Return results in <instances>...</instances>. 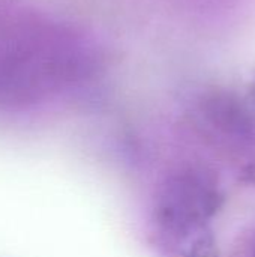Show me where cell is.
Listing matches in <instances>:
<instances>
[{"label": "cell", "instance_id": "2", "mask_svg": "<svg viewBox=\"0 0 255 257\" xmlns=\"http://www.w3.org/2000/svg\"><path fill=\"white\" fill-rule=\"evenodd\" d=\"M222 205L212 176L200 169H180L159 185L153 203V224L170 257H213L210 221Z\"/></svg>", "mask_w": 255, "mask_h": 257}, {"label": "cell", "instance_id": "1", "mask_svg": "<svg viewBox=\"0 0 255 257\" xmlns=\"http://www.w3.org/2000/svg\"><path fill=\"white\" fill-rule=\"evenodd\" d=\"M92 57L74 33L45 21L0 27V105H26L81 81Z\"/></svg>", "mask_w": 255, "mask_h": 257}, {"label": "cell", "instance_id": "3", "mask_svg": "<svg viewBox=\"0 0 255 257\" xmlns=\"http://www.w3.org/2000/svg\"><path fill=\"white\" fill-rule=\"evenodd\" d=\"M206 120L219 133L236 137H248L252 131V122L246 108L237 98L218 93L206 99L203 105Z\"/></svg>", "mask_w": 255, "mask_h": 257}, {"label": "cell", "instance_id": "4", "mask_svg": "<svg viewBox=\"0 0 255 257\" xmlns=\"http://www.w3.org/2000/svg\"><path fill=\"white\" fill-rule=\"evenodd\" d=\"M252 257H255V248H254V254H252Z\"/></svg>", "mask_w": 255, "mask_h": 257}]
</instances>
